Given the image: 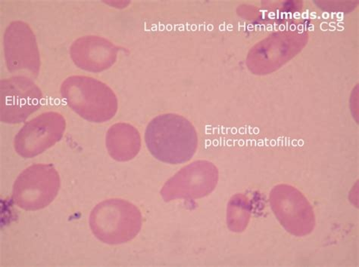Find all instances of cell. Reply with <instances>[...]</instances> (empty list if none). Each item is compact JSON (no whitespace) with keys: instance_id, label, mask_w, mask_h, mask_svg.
Instances as JSON below:
<instances>
[{"instance_id":"6da1fadb","label":"cell","mask_w":359,"mask_h":267,"mask_svg":"<svg viewBox=\"0 0 359 267\" xmlns=\"http://www.w3.org/2000/svg\"><path fill=\"white\" fill-rule=\"evenodd\" d=\"M145 141L151 154L172 165L190 161L198 146L197 133L192 124L175 113L163 114L151 121Z\"/></svg>"},{"instance_id":"7a4b0ae2","label":"cell","mask_w":359,"mask_h":267,"mask_svg":"<svg viewBox=\"0 0 359 267\" xmlns=\"http://www.w3.org/2000/svg\"><path fill=\"white\" fill-rule=\"evenodd\" d=\"M61 94L69 108L91 122H107L118 111L115 92L107 84L88 76H70L63 82Z\"/></svg>"},{"instance_id":"3957f363","label":"cell","mask_w":359,"mask_h":267,"mask_svg":"<svg viewBox=\"0 0 359 267\" xmlns=\"http://www.w3.org/2000/svg\"><path fill=\"white\" fill-rule=\"evenodd\" d=\"M142 224L143 219L139 208L120 199L99 203L90 216L93 235L108 245H119L133 240L140 233Z\"/></svg>"},{"instance_id":"277c9868","label":"cell","mask_w":359,"mask_h":267,"mask_svg":"<svg viewBox=\"0 0 359 267\" xmlns=\"http://www.w3.org/2000/svg\"><path fill=\"white\" fill-rule=\"evenodd\" d=\"M60 188V177L53 165H33L15 181L13 200L25 211H37L53 203Z\"/></svg>"},{"instance_id":"5b68a950","label":"cell","mask_w":359,"mask_h":267,"mask_svg":"<svg viewBox=\"0 0 359 267\" xmlns=\"http://www.w3.org/2000/svg\"><path fill=\"white\" fill-rule=\"evenodd\" d=\"M270 203L278 220L291 234L304 236L313 231V209L296 188L285 185L276 187L271 193Z\"/></svg>"},{"instance_id":"8992f818","label":"cell","mask_w":359,"mask_h":267,"mask_svg":"<svg viewBox=\"0 0 359 267\" xmlns=\"http://www.w3.org/2000/svg\"><path fill=\"white\" fill-rule=\"evenodd\" d=\"M66 122L57 112H46L27 122L17 134L14 147L17 154L25 159L43 154L60 141Z\"/></svg>"},{"instance_id":"52a82bcc","label":"cell","mask_w":359,"mask_h":267,"mask_svg":"<svg viewBox=\"0 0 359 267\" xmlns=\"http://www.w3.org/2000/svg\"><path fill=\"white\" fill-rule=\"evenodd\" d=\"M0 94V120L4 123L24 122L41 106V90L32 80L25 76H13L1 80Z\"/></svg>"},{"instance_id":"ba28073f","label":"cell","mask_w":359,"mask_h":267,"mask_svg":"<svg viewBox=\"0 0 359 267\" xmlns=\"http://www.w3.org/2000/svg\"><path fill=\"white\" fill-rule=\"evenodd\" d=\"M219 180L218 169L210 161H197L170 178L161 190L165 202L194 199L211 194Z\"/></svg>"},{"instance_id":"9c48e42d","label":"cell","mask_w":359,"mask_h":267,"mask_svg":"<svg viewBox=\"0 0 359 267\" xmlns=\"http://www.w3.org/2000/svg\"><path fill=\"white\" fill-rule=\"evenodd\" d=\"M4 52L9 72H29L36 76L40 72L41 58L39 46L32 28L27 24L13 22L4 34Z\"/></svg>"},{"instance_id":"30bf717a","label":"cell","mask_w":359,"mask_h":267,"mask_svg":"<svg viewBox=\"0 0 359 267\" xmlns=\"http://www.w3.org/2000/svg\"><path fill=\"white\" fill-rule=\"evenodd\" d=\"M118 48L97 36L79 38L71 46V58L79 68L100 73L111 68L117 59Z\"/></svg>"},{"instance_id":"8fae6325","label":"cell","mask_w":359,"mask_h":267,"mask_svg":"<svg viewBox=\"0 0 359 267\" xmlns=\"http://www.w3.org/2000/svg\"><path fill=\"white\" fill-rule=\"evenodd\" d=\"M141 147V138L137 129L128 123L113 125L107 135V148L112 159L118 161L133 159Z\"/></svg>"}]
</instances>
